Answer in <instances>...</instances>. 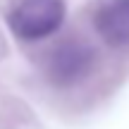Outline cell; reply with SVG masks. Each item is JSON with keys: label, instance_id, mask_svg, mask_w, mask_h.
I'll use <instances>...</instances> for the list:
<instances>
[{"label": "cell", "instance_id": "3957f363", "mask_svg": "<svg viewBox=\"0 0 129 129\" xmlns=\"http://www.w3.org/2000/svg\"><path fill=\"white\" fill-rule=\"evenodd\" d=\"M96 31L108 46H127L129 43V0H105L96 10Z\"/></svg>", "mask_w": 129, "mask_h": 129}, {"label": "cell", "instance_id": "6da1fadb", "mask_svg": "<svg viewBox=\"0 0 129 129\" xmlns=\"http://www.w3.org/2000/svg\"><path fill=\"white\" fill-rule=\"evenodd\" d=\"M96 67V50L84 38H64L50 50L46 74L57 88H72L91 77Z\"/></svg>", "mask_w": 129, "mask_h": 129}, {"label": "cell", "instance_id": "7a4b0ae2", "mask_svg": "<svg viewBox=\"0 0 129 129\" xmlns=\"http://www.w3.org/2000/svg\"><path fill=\"white\" fill-rule=\"evenodd\" d=\"M64 19L62 0H19L7 14L10 31L19 41H41L60 29Z\"/></svg>", "mask_w": 129, "mask_h": 129}]
</instances>
